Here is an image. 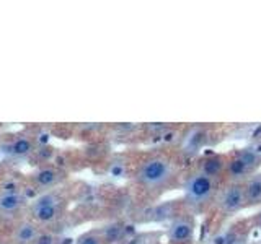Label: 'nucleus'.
Instances as JSON below:
<instances>
[{
    "label": "nucleus",
    "instance_id": "1",
    "mask_svg": "<svg viewBox=\"0 0 261 244\" xmlns=\"http://www.w3.org/2000/svg\"><path fill=\"white\" fill-rule=\"evenodd\" d=\"M65 207H67V200L59 191H47L33 200L30 205L31 220L38 225H51L64 217Z\"/></svg>",
    "mask_w": 261,
    "mask_h": 244
},
{
    "label": "nucleus",
    "instance_id": "2",
    "mask_svg": "<svg viewBox=\"0 0 261 244\" xmlns=\"http://www.w3.org/2000/svg\"><path fill=\"white\" fill-rule=\"evenodd\" d=\"M173 177V165L168 158L152 157L145 160L137 171V181L147 189H159L167 186Z\"/></svg>",
    "mask_w": 261,
    "mask_h": 244
},
{
    "label": "nucleus",
    "instance_id": "3",
    "mask_svg": "<svg viewBox=\"0 0 261 244\" xmlns=\"http://www.w3.org/2000/svg\"><path fill=\"white\" fill-rule=\"evenodd\" d=\"M214 179L198 171V173L191 174L186 179L185 199L191 205L201 207L204 203H207L212 195H214Z\"/></svg>",
    "mask_w": 261,
    "mask_h": 244
},
{
    "label": "nucleus",
    "instance_id": "4",
    "mask_svg": "<svg viewBox=\"0 0 261 244\" xmlns=\"http://www.w3.org/2000/svg\"><path fill=\"white\" fill-rule=\"evenodd\" d=\"M194 220L186 215H176L170 220L167 228V239L170 244H186L194 238Z\"/></svg>",
    "mask_w": 261,
    "mask_h": 244
},
{
    "label": "nucleus",
    "instance_id": "5",
    "mask_svg": "<svg viewBox=\"0 0 261 244\" xmlns=\"http://www.w3.org/2000/svg\"><path fill=\"white\" fill-rule=\"evenodd\" d=\"M65 177H67V173L61 168L41 166L31 174V182L36 189L47 192V191H54V187L61 186L65 181Z\"/></svg>",
    "mask_w": 261,
    "mask_h": 244
},
{
    "label": "nucleus",
    "instance_id": "6",
    "mask_svg": "<svg viewBox=\"0 0 261 244\" xmlns=\"http://www.w3.org/2000/svg\"><path fill=\"white\" fill-rule=\"evenodd\" d=\"M245 205H247V197H245V186L233 182L227 187L220 199V208L225 214H235L240 211Z\"/></svg>",
    "mask_w": 261,
    "mask_h": 244
},
{
    "label": "nucleus",
    "instance_id": "7",
    "mask_svg": "<svg viewBox=\"0 0 261 244\" xmlns=\"http://www.w3.org/2000/svg\"><path fill=\"white\" fill-rule=\"evenodd\" d=\"M28 199L21 191H0V217H13L27 207Z\"/></svg>",
    "mask_w": 261,
    "mask_h": 244
},
{
    "label": "nucleus",
    "instance_id": "8",
    "mask_svg": "<svg viewBox=\"0 0 261 244\" xmlns=\"http://www.w3.org/2000/svg\"><path fill=\"white\" fill-rule=\"evenodd\" d=\"M35 138L31 135H13L2 145V151L10 157H28L35 151Z\"/></svg>",
    "mask_w": 261,
    "mask_h": 244
},
{
    "label": "nucleus",
    "instance_id": "9",
    "mask_svg": "<svg viewBox=\"0 0 261 244\" xmlns=\"http://www.w3.org/2000/svg\"><path fill=\"white\" fill-rule=\"evenodd\" d=\"M41 234L38 223L33 220H21L12 230V241L13 244H33L35 239Z\"/></svg>",
    "mask_w": 261,
    "mask_h": 244
},
{
    "label": "nucleus",
    "instance_id": "10",
    "mask_svg": "<svg viewBox=\"0 0 261 244\" xmlns=\"http://www.w3.org/2000/svg\"><path fill=\"white\" fill-rule=\"evenodd\" d=\"M227 158L222 157V155H209V157L202 158L199 165V173L214 179L227 169Z\"/></svg>",
    "mask_w": 261,
    "mask_h": 244
},
{
    "label": "nucleus",
    "instance_id": "11",
    "mask_svg": "<svg viewBox=\"0 0 261 244\" xmlns=\"http://www.w3.org/2000/svg\"><path fill=\"white\" fill-rule=\"evenodd\" d=\"M245 197H247V203L261 202V176H253L245 184Z\"/></svg>",
    "mask_w": 261,
    "mask_h": 244
},
{
    "label": "nucleus",
    "instance_id": "12",
    "mask_svg": "<svg viewBox=\"0 0 261 244\" xmlns=\"http://www.w3.org/2000/svg\"><path fill=\"white\" fill-rule=\"evenodd\" d=\"M227 173L230 177L233 179H240V177H245L247 174H250L251 171L248 169V166L245 165V163L242 161V158L239 157V155H235V157L232 160H228L227 163Z\"/></svg>",
    "mask_w": 261,
    "mask_h": 244
},
{
    "label": "nucleus",
    "instance_id": "13",
    "mask_svg": "<svg viewBox=\"0 0 261 244\" xmlns=\"http://www.w3.org/2000/svg\"><path fill=\"white\" fill-rule=\"evenodd\" d=\"M150 220L153 222H163V220H168L171 218L173 220L176 215H175V203L173 202H165L162 203V205H157L152 211H150Z\"/></svg>",
    "mask_w": 261,
    "mask_h": 244
},
{
    "label": "nucleus",
    "instance_id": "14",
    "mask_svg": "<svg viewBox=\"0 0 261 244\" xmlns=\"http://www.w3.org/2000/svg\"><path fill=\"white\" fill-rule=\"evenodd\" d=\"M237 155H239V157L242 158V161L248 166L250 171H255L261 165V157H259V155L255 150H251V148L240 150Z\"/></svg>",
    "mask_w": 261,
    "mask_h": 244
},
{
    "label": "nucleus",
    "instance_id": "15",
    "mask_svg": "<svg viewBox=\"0 0 261 244\" xmlns=\"http://www.w3.org/2000/svg\"><path fill=\"white\" fill-rule=\"evenodd\" d=\"M75 244H105L101 230H93V231H87L85 234L79 236V239Z\"/></svg>",
    "mask_w": 261,
    "mask_h": 244
},
{
    "label": "nucleus",
    "instance_id": "16",
    "mask_svg": "<svg viewBox=\"0 0 261 244\" xmlns=\"http://www.w3.org/2000/svg\"><path fill=\"white\" fill-rule=\"evenodd\" d=\"M258 225L261 226V211H259V214H258Z\"/></svg>",
    "mask_w": 261,
    "mask_h": 244
}]
</instances>
